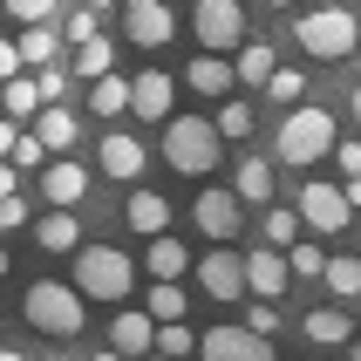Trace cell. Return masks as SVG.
<instances>
[{"instance_id": "836d02e7", "label": "cell", "mask_w": 361, "mask_h": 361, "mask_svg": "<svg viewBox=\"0 0 361 361\" xmlns=\"http://www.w3.org/2000/svg\"><path fill=\"white\" fill-rule=\"evenodd\" d=\"M266 96H273V102H286V109H300V96H307V75H300V68H280V75L266 82Z\"/></svg>"}, {"instance_id": "7402d4cb", "label": "cell", "mask_w": 361, "mask_h": 361, "mask_svg": "<svg viewBox=\"0 0 361 361\" xmlns=\"http://www.w3.org/2000/svg\"><path fill=\"white\" fill-rule=\"evenodd\" d=\"M232 191H239V204H273V164L266 157H239Z\"/></svg>"}, {"instance_id": "cb8c5ba5", "label": "cell", "mask_w": 361, "mask_h": 361, "mask_svg": "<svg viewBox=\"0 0 361 361\" xmlns=\"http://www.w3.org/2000/svg\"><path fill=\"white\" fill-rule=\"evenodd\" d=\"M232 68H239V82H245V89H266V82L280 75V61H273V48H266V41H245Z\"/></svg>"}, {"instance_id": "d6a6232c", "label": "cell", "mask_w": 361, "mask_h": 361, "mask_svg": "<svg viewBox=\"0 0 361 361\" xmlns=\"http://www.w3.org/2000/svg\"><path fill=\"white\" fill-rule=\"evenodd\" d=\"M286 266H293V280H327V252H321V245H293Z\"/></svg>"}, {"instance_id": "4316f807", "label": "cell", "mask_w": 361, "mask_h": 361, "mask_svg": "<svg viewBox=\"0 0 361 361\" xmlns=\"http://www.w3.org/2000/svg\"><path fill=\"white\" fill-rule=\"evenodd\" d=\"M300 212H293V204H273V212H266V245H280V252H293V245H300Z\"/></svg>"}, {"instance_id": "d6986e66", "label": "cell", "mask_w": 361, "mask_h": 361, "mask_svg": "<svg viewBox=\"0 0 361 361\" xmlns=\"http://www.w3.org/2000/svg\"><path fill=\"white\" fill-rule=\"evenodd\" d=\"M123 225H137L143 239H164V225H171V204L157 198V191H130V204H123Z\"/></svg>"}, {"instance_id": "f35d334b", "label": "cell", "mask_w": 361, "mask_h": 361, "mask_svg": "<svg viewBox=\"0 0 361 361\" xmlns=\"http://www.w3.org/2000/svg\"><path fill=\"white\" fill-rule=\"evenodd\" d=\"M68 41H96V7H75V14H68Z\"/></svg>"}, {"instance_id": "83f0119b", "label": "cell", "mask_w": 361, "mask_h": 361, "mask_svg": "<svg viewBox=\"0 0 361 361\" xmlns=\"http://www.w3.org/2000/svg\"><path fill=\"white\" fill-rule=\"evenodd\" d=\"M89 109H96V116H123V109H130V82H123V75L89 82Z\"/></svg>"}, {"instance_id": "c3c4849f", "label": "cell", "mask_w": 361, "mask_h": 361, "mask_svg": "<svg viewBox=\"0 0 361 361\" xmlns=\"http://www.w3.org/2000/svg\"><path fill=\"white\" fill-rule=\"evenodd\" d=\"M0 280H7V245H0Z\"/></svg>"}, {"instance_id": "2e32d148", "label": "cell", "mask_w": 361, "mask_h": 361, "mask_svg": "<svg viewBox=\"0 0 361 361\" xmlns=\"http://www.w3.org/2000/svg\"><path fill=\"white\" fill-rule=\"evenodd\" d=\"M96 164H102V178H116V184H137L150 157H143V143H137V137H123V130H116V137H102Z\"/></svg>"}, {"instance_id": "f6af8a7d", "label": "cell", "mask_w": 361, "mask_h": 361, "mask_svg": "<svg viewBox=\"0 0 361 361\" xmlns=\"http://www.w3.org/2000/svg\"><path fill=\"white\" fill-rule=\"evenodd\" d=\"M14 178H20L14 164H0V198H20V191H14Z\"/></svg>"}, {"instance_id": "5b68a950", "label": "cell", "mask_w": 361, "mask_h": 361, "mask_svg": "<svg viewBox=\"0 0 361 361\" xmlns=\"http://www.w3.org/2000/svg\"><path fill=\"white\" fill-rule=\"evenodd\" d=\"M293 41H300L314 61H341V55H355L361 20L348 14V7H314V14H300V20H293Z\"/></svg>"}, {"instance_id": "277c9868", "label": "cell", "mask_w": 361, "mask_h": 361, "mask_svg": "<svg viewBox=\"0 0 361 361\" xmlns=\"http://www.w3.org/2000/svg\"><path fill=\"white\" fill-rule=\"evenodd\" d=\"M137 286V259L116 245H82L75 252V293L82 300H130Z\"/></svg>"}, {"instance_id": "484cf974", "label": "cell", "mask_w": 361, "mask_h": 361, "mask_svg": "<svg viewBox=\"0 0 361 361\" xmlns=\"http://www.w3.org/2000/svg\"><path fill=\"white\" fill-rule=\"evenodd\" d=\"M143 314H150L157 327L184 321V286H178V280H150V300H143Z\"/></svg>"}, {"instance_id": "52a82bcc", "label": "cell", "mask_w": 361, "mask_h": 361, "mask_svg": "<svg viewBox=\"0 0 361 361\" xmlns=\"http://www.w3.org/2000/svg\"><path fill=\"white\" fill-rule=\"evenodd\" d=\"M191 225H198L212 245H232V239H239V225H245L239 191H198V198H191Z\"/></svg>"}, {"instance_id": "3957f363", "label": "cell", "mask_w": 361, "mask_h": 361, "mask_svg": "<svg viewBox=\"0 0 361 361\" xmlns=\"http://www.w3.org/2000/svg\"><path fill=\"white\" fill-rule=\"evenodd\" d=\"M20 314H27V327H35V334H55V341H68V334H82V314H89V300H82L68 280H35V286H27V300H20Z\"/></svg>"}, {"instance_id": "ab89813d", "label": "cell", "mask_w": 361, "mask_h": 361, "mask_svg": "<svg viewBox=\"0 0 361 361\" xmlns=\"http://www.w3.org/2000/svg\"><path fill=\"white\" fill-rule=\"evenodd\" d=\"M20 68H27V61H20V41H0V89H7Z\"/></svg>"}, {"instance_id": "ac0fdd59", "label": "cell", "mask_w": 361, "mask_h": 361, "mask_svg": "<svg viewBox=\"0 0 361 361\" xmlns=\"http://www.w3.org/2000/svg\"><path fill=\"white\" fill-rule=\"evenodd\" d=\"M184 82H191V96H232V82H239V68L225 55H198L191 68H184Z\"/></svg>"}, {"instance_id": "6da1fadb", "label": "cell", "mask_w": 361, "mask_h": 361, "mask_svg": "<svg viewBox=\"0 0 361 361\" xmlns=\"http://www.w3.org/2000/svg\"><path fill=\"white\" fill-rule=\"evenodd\" d=\"M334 116H327L321 102H300V109H286V123H280V143H273V157L286 164V171H307V164H321V157H334Z\"/></svg>"}, {"instance_id": "f5cc1de1", "label": "cell", "mask_w": 361, "mask_h": 361, "mask_svg": "<svg viewBox=\"0 0 361 361\" xmlns=\"http://www.w3.org/2000/svg\"><path fill=\"white\" fill-rule=\"evenodd\" d=\"M355 123H361V89H355Z\"/></svg>"}, {"instance_id": "ba28073f", "label": "cell", "mask_w": 361, "mask_h": 361, "mask_svg": "<svg viewBox=\"0 0 361 361\" xmlns=\"http://www.w3.org/2000/svg\"><path fill=\"white\" fill-rule=\"evenodd\" d=\"M307 219V232H348V219H355V204H348V191L341 184H300V204H293Z\"/></svg>"}, {"instance_id": "f907efd6", "label": "cell", "mask_w": 361, "mask_h": 361, "mask_svg": "<svg viewBox=\"0 0 361 361\" xmlns=\"http://www.w3.org/2000/svg\"><path fill=\"white\" fill-rule=\"evenodd\" d=\"M0 361H20V355H14V348H0Z\"/></svg>"}, {"instance_id": "f546056e", "label": "cell", "mask_w": 361, "mask_h": 361, "mask_svg": "<svg viewBox=\"0 0 361 361\" xmlns=\"http://www.w3.org/2000/svg\"><path fill=\"white\" fill-rule=\"evenodd\" d=\"M327 293L334 300H361V259H327Z\"/></svg>"}, {"instance_id": "7dc6e473", "label": "cell", "mask_w": 361, "mask_h": 361, "mask_svg": "<svg viewBox=\"0 0 361 361\" xmlns=\"http://www.w3.org/2000/svg\"><path fill=\"white\" fill-rule=\"evenodd\" d=\"M348 361H361V341H348Z\"/></svg>"}, {"instance_id": "7a4b0ae2", "label": "cell", "mask_w": 361, "mask_h": 361, "mask_svg": "<svg viewBox=\"0 0 361 361\" xmlns=\"http://www.w3.org/2000/svg\"><path fill=\"white\" fill-rule=\"evenodd\" d=\"M219 123H204V116H171L164 123V164L178 171V178H212L219 171Z\"/></svg>"}, {"instance_id": "8992f818", "label": "cell", "mask_w": 361, "mask_h": 361, "mask_svg": "<svg viewBox=\"0 0 361 361\" xmlns=\"http://www.w3.org/2000/svg\"><path fill=\"white\" fill-rule=\"evenodd\" d=\"M191 35L204 55H239L245 48V7L239 0H198L191 7Z\"/></svg>"}, {"instance_id": "8fae6325", "label": "cell", "mask_w": 361, "mask_h": 361, "mask_svg": "<svg viewBox=\"0 0 361 361\" xmlns=\"http://www.w3.org/2000/svg\"><path fill=\"white\" fill-rule=\"evenodd\" d=\"M245 286H252V300H280L293 286V266L280 245H245Z\"/></svg>"}, {"instance_id": "44dd1931", "label": "cell", "mask_w": 361, "mask_h": 361, "mask_svg": "<svg viewBox=\"0 0 361 361\" xmlns=\"http://www.w3.org/2000/svg\"><path fill=\"white\" fill-rule=\"evenodd\" d=\"M300 334L314 348H348V341H355V321H348L341 307H321V314H307V321H300Z\"/></svg>"}, {"instance_id": "ffe728a7", "label": "cell", "mask_w": 361, "mask_h": 361, "mask_svg": "<svg viewBox=\"0 0 361 361\" xmlns=\"http://www.w3.org/2000/svg\"><path fill=\"white\" fill-rule=\"evenodd\" d=\"M143 273H150V280H184V273H191V245L171 239V232H164V239H150V259H143Z\"/></svg>"}, {"instance_id": "681fc988", "label": "cell", "mask_w": 361, "mask_h": 361, "mask_svg": "<svg viewBox=\"0 0 361 361\" xmlns=\"http://www.w3.org/2000/svg\"><path fill=\"white\" fill-rule=\"evenodd\" d=\"M89 7H96V14H102V7H116V0H89Z\"/></svg>"}, {"instance_id": "9c48e42d", "label": "cell", "mask_w": 361, "mask_h": 361, "mask_svg": "<svg viewBox=\"0 0 361 361\" xmlns=\"http://www.w3.org/2000/svg\"><path fill=\"white\" fill-rule=\"evenodd\" d=\"M198 361H273V341L252 327H204Z\"/></svg>"}, {"instance_id": "bcb514c9", "label": "cell", "mask_w": 361, "mask_h": 361, "mask_svg": "<svg viewBox=\"0 0 361 361\" xmlns=\"http://www.w3.org/2000/svg\"><path fill=\"white\" fill-rule=\"evenodd\" d=\"M341 191H348V204H355V212H361V178H348Z\"/></svg>"}, {"instance_id": "7c38bea8", "label": "cell", "mask_w": 361, "mask_h": 361, "mask_svg": "<svg viewBox=\"0 0 361 361\" xmlns=\"http://www.w3.org/2000/svg\"><path fill=\"white\" fill-rule=\"evenodd\" d=\"M123 35L137 41V48H164V41L178 35V14L164 0H123Z\"/></svg>"}, {"instance_id": "5bb4252c", "label": "cell", "mask_w": 361, "mask_h": 361, "mask_svg": "<svg viewBox=\"0 0 361 361\" xmlns=\"http://www.w3.org/2000/svg\"><path fill=\"white\" fill-rule=\"evenodd\" d=\"M171 102H178V82L164 75V68H143V75L130 82V109H137V123H171Z\"/></svg>"}, {"instance_id": "f1b7e54d", "label": "cell", "mask_w": 361, "mask_h": 361, "mask_svg": "<svg viewBox=\"0 0 361 361\" xmlns=\"http://www.w3.org/2000/svg\"><path fill=\"white\" fill-rule=\"evenodd\" d=\"M109 61H116V48H109V41H82V48H75V75H89V82H102V75H109Z\"/></svg>"}, {"instance_id": "7bdbcfd3", "label": "cell", "mask_w": 361, "mask_h": 361, "mask_svg": "<svg viewBox=\"0 0 361 361\" xmlns=\"http://www.w3.org/2000/svg\"><path fill=\"white\" fill-rule=\"evenodd\" d=\"M14 225H27V204H20V198H0V232H14Z\"/></svg>"}, {"instance_id": "603a6c76", "label": "cell", "mask_w": 361, "mask_h": 361, "mask_svg": "<svg viewBox=\"0 0 361 361\" xmlns=\"http://www.w3.org/2000/svg\"><path fill=\"white\" fill-rule=\"evenodd\" d=\"M75 130H82V123L68 116V109H61V102H48V109H41V116H35V137L48 143V157H61V150H68V143H75Z\"/></svg>"}, {"instance_id": "d4e9b609", "label": "cell", "mask_w": 361, "mask_h": 361, "mask_svg": "<svg viewBox=\"0 0 361 361\" xmlns=\"http://www.w3.org/2000/svg\"><path fill=\"white\" fill-rule=\"evenodd\" d=\"M0 109H7V116H41V109H48V102H41V82L35 75H14V82H7V89H0Z\"/></svg>"}, {"instance_id": "9a60e30c", "label": "cell", "mask_w": 361, "mask_h": 361, "mask_svg": "<svg viewBox=\"0 0 361 361\" xmlns=\"http://www.w3.org/2000/svg\"><path fill=\"white\" fill-rule=\"evenodd\" d=\"M41 198H48V212H75L82 198H89V171L68 157H55L48 171H41Z\"/></svg>"}, {"instance_id": "1f68e13d", "label": "cell", "mask_w": 361, "mask_h": 361, "mask_svg": "<svg viewBox=\"0 0 361 361\" xmlns=\"http://www.w3.org/2000/svg\"><path fill=\"white\" fill-rule=\"evenodd\" d=\"M198 341H204V334H191V321H171V327H157V355H171V361H184Z\"/></svg>"}, {"instance_id": "30bf717a", "label": "cell", "mask_w": 361, "mask_h": 361, "mask_svg": "<svg viewBox=\"0 0 361 361\" xmlns=\"http://www.w3.org/2000/svg\"><path fill=\"white\" fill-rule=\"evenodd\" d=\"M198 286L212 300H245V293H252V286H245V252H232V245L204 252L198 259Z\"/></svg>"}, {"instance_id": "db71d44e", "label": "cell", "mask_w": 361, "mask_h": 361, "mask_svg": "<svg viewBox=\"0 0 361 361\" xmlns=\"http://www.w3.org/2000/svg\"><path fill=\"white\" fill-rule=\"evenodd\" d=\"M273 7H300V0H273Z\"/></svg>"}, {"instance_id": "4dcf8cb0", "label": "cell", "mask_w": 361, "mask_h": 361, "mask_svg": "<svg viewBox=\"0 0 361 361\" xmlns=\"http://www.w3.org/2000/svg\"><path fill=\"white\" fill-rule=\"evenodd\" d=\"M20 61L27 68H55V27H27L20 35Z\"/></svg>"}, {"instance_id": "b9f144b4", "label": "cell", "mask_w": 361, "mask_h": 361, "mask_svg": "<svg viewBox=\"0 0 361 361\" xmlns=\"http://www.w3.org/2000/svg\"><path fill=\"white\" fill-rule=\"evenodd\" d=\"M41 102H61V89H68V75H61V68H41Z\"/></svg>"}, {"instance_id": "4fadbf2b", "label": "cell", "mask_w": 361, "mask_h": 361, "mask_svg": "<svg viewBox=\"0 0 361 361\" xmlns=\"http://www.w3.org/2000/svg\"><path fill=\"white\" fill-rule=\"evenodd\" d=\"M109 348H116L123 361H150L157 355V321H150L143 307H123L116 321H109Z\"/></svg>"}, {"instance_id": "e575fe53", "label": "cell", "mask_w": 361, "mask_h": 361, "mask_svg": "<svg viewBox=\"0 0 361 361\" xmlns=\"http://www.w3.org/2000/svg\"><path fill=\"white\" fill-rule=\"evenodd\" d=\"M48 164H55V157H48V143H41L35 130H20V143H14V171H48Z\"/></svg>"}, {"instance_id": "ee69618b", "label": "cell", "mask_w": 361, "mask_h": 361, "mask_svg": "<svg viewBox=\"0 0 361 361\" xmlns=\"http://www.w3.org/2000/svg\"><path fill=\"white\" fill-rule=\"evenodd\" d=\"M14 143H20V130H14V116H0V164L14 157Z\"/></svg>"}, {"instance_id": "e0dca14e", "label": "cell", "mask_w": 361, "mask_h": 361, "mask_svg": "<svg viewBox=\"0 0 361 361\" xmlns=\"http://www.w3.org/2000/svg\"><path fill=\"white\" fill-rule=\"evenodd\" d=\"M35 245L41 252H82V219L75 212H41L35 219Z\"/></svg>"}, {"instance_id": "8d00e7d4", "label": "cell", "mask_w": 361, "mask_h": 361, "mask_svg": "<svg viewBox=\"0 0 361 361\" xmlns=\"http://www.w3.org/2000/svg\"><path fill=\"white\" fill-rule=\"evenodd\" d=\"M219 137H252V109L245 102H225L219 109Z\"/></svg>"}, {"instance_id": "74e56055", "label": "cell", "mask_w": 361, "mask_h": 361, "mask_svg": "<svg viewBox=\"0 0 361 361\" xmlns=\"http://www.w3.org/2000/svg\"><path fill=\"white\" fill-rule=\"evenodd\" d=\"M245 327L273 341V327H280V314H273V300H252V307H245Z\"/></svg>"}, {"instance_id": "60d3db41", "label": "cell", "mask_w": 361, "mask_h": 361, "mask_svg": "<svg viewBox=\"0 0 361 361\" xmlns=\"http://www.w3.org/2000/svg\"><path fill=\"white\" fill-rule=\"evenodd\" d=\"M334 164H341L348 178H361V137H348V143H334Z\"/></svg>"}, {"instance_id": "816d5d0a", "label": "cell", "mask_w": 361, "mask_h": 361, "mask_svg": "<svg viewBox=\"0 0 361 361\" xmlns=\"http://www.w3.org/2000/svg\"><path fill=\"white\" fill-rule=\"evenodd\" d=\"M96 361H123V355H116V348H109V355H96Z\"/></svg>"}, {"instance_id": "d590c367", "label": "cell", "mask_w": 361, "mask_h": 361, "mask_svg": "<svg viewBox=\"0 0 361 361\" xmlns=\"http://www.w3.org/2000/svg\"><path fill=\"white\" fill-rule=\"evenodd\" d=\"M0 7H7L20 27H48V14H55V0H0Z\"/></svg>"}, {"instance_id": "11a10c76", "label": "cell", "mask_w": 361, "mask_h": 361, "mask_svg": "<svg viewBox=\"0 0 361 361\" xmlns=\"http://www.w3.org/2000/svg\"><path fill=\"white\" fill-rule=\"evenodd\" d=\"M150 361H171V355H150Z\"/></svg>"}]
</instances>
